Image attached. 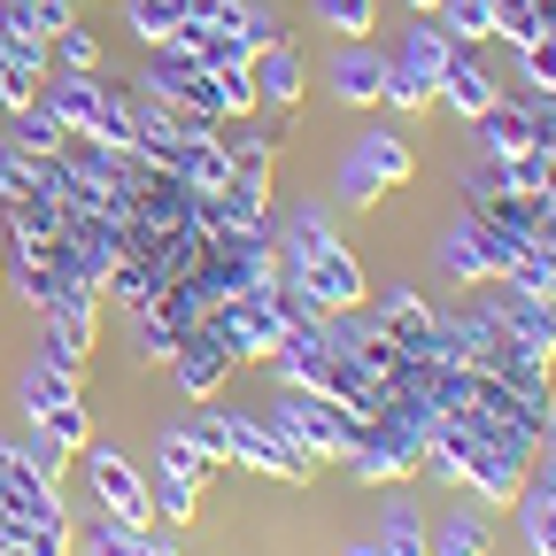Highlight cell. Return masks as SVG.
Returning <instances> with one entry per match:
<instances>
[{
    "instance_id": "6da1fadb",
    "label": "cell",
    "mask_w": 556,
    "mask_h": 556,
    "mask_svg": "<svg viewBox=\"0 0 556 556\" xmlns=\"http://www.w3.org/2000/svg\"><path fill=\"white\" fill-rule=\"evenodd\" d=\"M278 248H287V270L302 278V294H309L325 317L371 309V270H364V255H356V248H348V240L325 225V208H302Z\"/></svg>"
},
{
    "instance_id": "7a4b0ae2",
    "label": "cell",
    "mask_w": 556,
    "mask_h": 556,
    "mask_svg": "<svg viewBox=\"0 0 556 556\" xmlns=\"http://www.w3.org/2000/svg\"><path fill=\"white\" fill-rule=\"evenodd\" d=\"M417 178V148H409V131H364L356 148L340 155V170H332V193L348 201V208H379L394 186H409Z\"/></svg>"
},
{
    "instance_id": "3957f363",
    "label": "cell",
    "mask_w": 556,
    "mask_h": 556,
    "mask_svg": "<svg viewBox=\"0 0 556 556\" xmlns=\"http://www.w3.org/2000/svg\"><path fill=\"white\" fill-rule=\"evenodd\" d=\"M201 332L217 340L232 364H270L278 348H287V332H294V325L270 309V294H225V302H208Z\"/></svg>"
},
{
    "instance_id": "277c9868",
    "label": "cell",
    "mask_w": 556,
    "mask_h": 556,
    "mask_svg": "<svg viewBox=\"0 0 556 556\" xmlns=\"http://www.w3.org/2000/svg\"><path fill=\"white\" fill-rule=\"evenodd\" d=\"M78 464H86V486H93V503H101V510H116V518H131V526H155L148 471H139L124 448H109V441H86V448H78Z\"/></svg>"
},
{
    "instance_id": "5b68a950",
    "label": "cell",
    "mask_w": 556,
    "mask_h": 556,
    "mask_svg": "<svg viewBox=\"0 0 556 556\" xmlns=\"http://www.w3.org/2000/svg\"><path fill=\"white\" fill-rule=\"evenodd\" d=\"M479 302L495 309V325L518 340V348H533L541 364H556V302H541V294H526V287H510V278H495V287H479Z\"/></svg>"
},
{
    "instance_id": "8992f818",
    "label": "cell",
    "mask_w": 556,
    "mask_h": 556,
    "mask_svg": "<svg viewBox=\"0 0 556 556\" xmlns=\"http://www.w3.org/2000/svg\"><path fill=\"white\" fill-rule=\"evenodd\" d=\"M503 101V78H495V70H486V54L479 47H448V62H441V109H456L464 124H479L486 109H495Z\"/></svg>"
},
{
    "instance_id": "52a82bcc",
    "label": "cell",
    "mask_w": 556,
    "mask_h": 556,
    "mask_svg": "<svg viewBox=\"0 0 556 556\" xmlns=\"http://www.w3.org/2000/svg\"><path fill=\"white\" fill-rule=\"evenodd\" d=\"M371 317H379V332H387V340L402 348V356H433L441 309H433L426 294H417L409 278H402V287H387V294H379V309H371Z\"/></svg>"
},
{
    "instance_id": "ba28073f",
    "label": "cell",
    "mask_w": 556,
    "mask_h": 556,
    "mask_svg": "<svg viewBox=\"0 0 556 556\" xmlns=\"http://www.w3.org/2000/svg\"><path fill=\"white\" fill-rule=\"evenodd\" d=\"M325 86H332V101H348V109H379V101H387V54L364 47V39H340V54L325 62Z\"/></svg>"
},
{
    "instance_id": "9c48e42d",
    "label": "cell",
    "mask_w": 556,
    "mask_h": 556,
    "mask_svg": "<svg viewBox=\"0 0 556 556\" xmlns=\"http://www.w3.org/2000/svg\"><path fill=\"white\" fill-rule=\"evenodd\" d=\"M0 503L9 510H24V518H70V503H62V486L16 448V441H0Z\"/></svg>"
},
{
    "instance_id": "30bf717a",
    "label": "cell",
    "mask_w": 556,
    "mask_h": 556,
    "mask_svg": "<svg viewBox=\"0 0 556 556\" xmlns=\"http://www.w3.org/2000/svg\"><path fill=\"white\" fill-rule=\"evenodd\" d=\"M232 371H240V364H232L208 332H186V340H178V356H170V387H178L186 402H217Z\"/></svg>"
},
{
    "instance_id": "8fae6325",
    "label": "cell",
    "mask_w": 556,
    "mask_h": 556,
    "mask_svg": "<svg viewBox=\"0 0 556 556\" xmlns=\"http://www.w3.org/2000/svg\"><path fill=\"white\" fill-rule=\"evenodd\" d=\"M248 78H255V101H263V109L287 116V109L309 93V62H302V47H294V39H270V47L248 62Z\"/></svg>"
},
{
    "instance_id": "7c38bea8",
    "label": "cell",
    "mask_w": 556,
    "mask_h": 556,
    "mask_svg": "<svg viewBox=\"0 0 556 556\" xmlns=\"http://www.w3.org/2000/svg\"><path fill=\"white\" fill-rule=\"evenodd\" d=\"M39 86H47V39L0 24V109L39 101Z\"/></svg>"
},
{
    "instance_id": "4fadbf2b",
    "label": "cell",
    "mask_w": 556,
    "mask_h": 556,
    "mask_svg": "<svg viewBox=\"0 0 556 556\" xmlns=\"http://www.w3.org/2000/svg\"><path fill=\"white\" fill-rule=\"evenodd\" d=\"M441 270H448V287H464V294H479V287H495V278H503V263L486 255V240L471 232V217H456L441 232Z\"/></svg>"
},
{
    "instance_id": "5bb4252c",
    "label": "cell",
    "mask_w": 556,
    "mask_h": 556,
    "mask_svg": "<svg viewBox=\"0 0 556 556\" xmlns=\"http://www.w3.org/2000/svg\"><path fill=\"white\" fill-rule=\"evenodd\" d=\"M379 109H402L409 124L433 116V109H441V70L417 62V54H387V101H379Z\"/></svg>"
},
{
    "instance_id": "9a60e30c",
    "label": "cell",
    "mask_w": 556,
    "mask_h": 556,
    "mask_svg": "<svg viewBox=\"0 0 556 556\" xmlns=\"http://www.w3.org/2000/svg\"><path fill=\"white\" fill-rule=\"evenodd\" d=\"M39 101L62 116L70 139H93V124H101V78H78V70H62L54 86H39Z\"/></svg>"
},
{
    "instance_id": "2e32d148",
    "label": "cell",
    "mask_w": 556,
    "mask_h": 556,
    "mask_svg": "<svg viewBox=\"0 0 556 556\" xmlns=\"http://www.w3.org/2000/svg\"><path fill=\"white\" fill-rule=\"evenodd\" d=\"M62 402H86V379H70V371H54V364H24L16 371V409H24V426L31 417H47V409H62Z\"/></svg>"
},
{
    "instance_id": "e0dca14e",
    "label": "cell",
    "mask_w": 556,
    "mask_h": 556,
    "mask_svg": "<svg viewBox=\"0 0 556 556\" xmlns=\"http://www.w3.org/2000/svg\"><path fill=\"white\" fill-rule=\"evenodd\" d=\"M433 556H495V510H479V503L448 510L433 526Z\"/></svg>"
},
{
    "instance_id": "ac0fdd59",
    "label": "cell",
    "mask_w": 556,
    "mask_h": 556,
    "mask_svg": "<svg viewBox=\"0 0 556 556\" xmlns=\"http://www.w3.org/2000/svg\"><path fill=\"white\" fill-rule=\"evenodd\" d=\"M155 471H178V479H201V486H208V479H225V464L201 448L193 426H163V433H155Z\"/></svg>"
},
{
    "instance_id": "d6986e66",
    "label": "cell",
    "mask_w": 556,
    "mask_h": 556,
    "mask_svg": "<svg viewBox=\"0 0 556 556\" xmlns=\"http://www.w3.org/2000/svg\"><path fill=\"white\" fill-rule=\"evenodd\" d=\"M471 131H479V148H486V155H526V148H533V116H526V101H510V93L486 109Z\"/></svg>"
},
{
    "instance_id": "ffe728a7",
    "label": "cell",
    "mask_w": 556,
    "mask_h": 556,
    "mask_svg": "<svg viewBox=\"0 0 556 556\" xmlns=\"http://www.w3.org/2000/svg\"><path fill=\"white\" fill-rule=\"evenodd\" d=\"M139 533L148 526H131V518H116V510H86L78 518V556H139Z\"/></svg>"
},
{
    "instance_id": "44dd1931",
    "label": "cell",
    "mask_w": 556,
    "mask_h": 556,
    "mask_svg": "<svg viewBox=\"0 0 556 556\" xmlns=\"http://www.w3.org/2000/svg\"><path fill=\"white\" fill-rule=\"evenodd\" d=\"M9 139L24 155H62L70 148V131H62V116L47 109V101H24V109H9Z\"/></svg>"
},
{
    "instance_id": "7402d4cb",
    "label": "cell",
    "mask_w": 556,
    "mask_h": 556,
    "mask_svg": "<svg viewBox=\"0 0 556 556\" xmlns=\"http://www.w3.org/2000/svg\"><path fill=\"white\" fill-rule=\"evenodd\" d=\"M379 548H387V556H433V526H426V510H417V503H387V518H379Z\"/></svg>"
},
{
    "instance_id": "603a6c76",
    "label": "cell",
    "mask_w": 556,
    "mask_h": 556,
    "mask_svg": "<svg viewBox=\"0 0 556 556\" xmlns=\"http://www.w3.org/2000/svg\"><path fill=\"white\" fill-rule=\"evenodd\" d=\"M309 16L332 39H371L379 31V0H309Z\"/></svg>"
},
{
    "instance_id": "cb8c5ba5",
    "label": "cell",
    "mask_w": 556,
    "mask_h": 556,
    "mask_svg": "<svg viewBox=\"0 0 556 556\" xmlns=\"http://www.w3.org/2000/svg\"><path fill=\"white\" fill-rule=\"evenodd\" d=\"M131 317V348H139V364H170L178 356V325L155 309V302H139V309H124Z\"/></svg>"
},
{
    "instance_id": "d4e9b609",
    "label": "cell",
    "mask_w": 556,
    "mask_h": 556,
    "mask_svg": "<svg viewBox=\"0 0 556 556\" xmlns=\"http://www.w3.org/2000/svg\"><path fill=\"white\" fill-rule=\"evenodd\" d=\"M31 193H39V155H24L9 124H0V208H24Z\"/></svg>"
},
{
    "instance_id": "484cf974",
    "label": "cell",
    "mask_w": 556,
    "mask_h": 556,
    "mask_svg": "<svg viewBox=\"0 0 556 556\" xmlns=\"http://www.w3.org/2000/svg\"><path fill=\"white\" fill-rule=\"evenodd\" d=\"M433 24L448 39H464V47H486V39H495V0H441Z\"/></svg>"
},
{
    "instance_id": "4316f807",
    "label": "cell",
    "mask_w": 556,
    "mask_h": 556,
    "mask_svg": "<svg viewBox=\"0 0 556 556\" xmlns=\"http://www.w3.org/2000/svg\"><path fill=\"white\" fill-rule=\"evenodd\" d=\"M124 24H131L139 47H163V39L186 24V9H178V0H124Z\"/></svg>"
},
{
    "instance_id": "83f0119b",
    "label": "cell",
    "mask_w": 556,
    "mask_h": 556,
    "mask_svg": "<svg viewBox=\"0 0 556 556\" xmlns=\"http://www.w3.org/2000/svg\"><path fill=\"white\" fill-rule=\"evenodd\" d=\"M31 426H39V433H47V441H54L62 456H78V448L93 441V409H86V402H62V409H47V417H31Z\"/></svg>"
},
{
    "instance_id": "f1b7e54d",
    "label": "cell",
    "mask_w": 556,
    "mask_h": 556,
    "mask_svg": "<svg viewBox=\"0 0 556 556\" xmlns=\"http://www.w3.org/2000/svg\"><path fill=\"white\" fill-rule=\"evenodd\" d=\"M148 495H155V510H163V526H193V510H201V479H178V471H155V479H148Z\"/></svg>"
},
{
    "instance_id": "f546056e",
    "label": "cell",
    "mask_w": 556,
    "mask_h": 556,
    "mask_svg": "<svg viewBox=\"0 0 556 556\" xmlns=\"http://www.w3.org/2000/svg\"><path fill=\"white\" fill-rule=\"evenodd\" d=\"M47 62L78 70V78H101V39H93L86 24H70V31H54V39H47Z\"/></svg>"
},
{
    "instance_id": "4dcf8cb0",
    "label": "cell",
    "mask_w": 556,
    "mask_h": 556,
    "mask_svg": "<svg viewBox=\"0 0 556 556\" xmlns=\"http://www.w3.org/2000/svg\"><path fill=\"white\" fill-rule=\"evenodd\" d=\"M518 86H526V93H556V39H548V31L518 47Z\"/></svg>"
},
{
    "instance_id": "1f68e13d",
    "label": "cell",
    "mask_w": 556,
    "mask_h": 556,
    "mask_svg": "<svg viewBox=\"0 0 556 556\" xmlns=\"http://www.w3.org/2000/svg\"><path fill=\"white\" fill-rule=\"evenodd\" d=\"M208 78H217V109H225V124H240V116H255V109H263L248 70H208Z\"/></svg>"
},
{
    "instance_id": "d6a6232c",
    "label": "cell",
    "mask_w": 556,
    "mask_h": 556,
    "mask_svg": "<svg viewBox=\"0 0 556 556\" xmlns=\"http://www.w3.org/2000/svg\"><path fill=\"white\" fill-rule=\"evenodd\" d=\"M39 364H54V371H70V379H86L93 348H78V340H62L54 325H39Z\"/></svg>"
},
{
    "instance_id": "836d02e7",
    "label": "cell",
    "mask_w": 556,
    "mask_h": 556,
    "mask_svg": "<svg viewBox=\"0 0 556 556\" xmlns=\"http://www.w3.org/2000/svg\"><path fill=\"white\" fill-rule=\"evenodd\" d=\"M240 31H248L255 47H270V39H294V31H287V16H278V9H263V0H248V16H240Z\"/></svg>"
},
{
    "instance_id": "e575fe53",
    "label": "cell",
    "mask_w": 556,
    "mask_h": 556,
    "mask_svg": "<svg viewBox=\"0 0 556 556\" xmlns=\"http://www.w3.org/2000/svg\"><path fill=\"white\" fill-rule=\"evenodd\" d=\"M139 556H186V548H178L170 533H155V526H148V533H139Z\"/></svg>"
},
{
    "instance_id": "d590c367",
    "label": "cell",
    "mask_w": 556,
    "mask_h": 556,
    "mask_svg": "<svg viewBox=\"0 0 556 556\" xmlns=\"http://www.w3.org/2000/svg\"><path fill=\"white\" fill-rule=\"evenodd\" d=\"M441 9V0H402V16H433Z\"/></svg>"
},
{
    "instance_id": "8d00e7d4",
    "label": "cell",
    "mask_w": 556,
    "mask_h": 556,
    "mask_svg": "<svg viewBox=\"0 0 556 556\" xmlns=\"http://www.w3.org/2000/svg\"><path fill=\"white\" fill-rule=\"evenodd\" d=\"M0 556H39V548H24V541H0Z\"/></svg>"
},
{
    "instance_id": "74e56055",
    "label": "cell",
    "mask_w": 556,
    "mask_h": 556,
    "mask_svg": "<svg viewBox=\"0 0 556 556\" xmlns=\"http://www.w3.org/2000/svg\"><path fill=\"white\" fill-rule=\"evenodd\" d=\"M348 556H387V548H379V541H364V548H348Z\"/></svg>"
},
{
    "instance_id": "f35d334b",
    "label": "cell",
    "mask_w": 556,
    "mask_h": 556,
    "mask_svg": "<svg viewBox=\"0 0 556 556\" xmlns=\"http://www.w3.org/2000/svg\"><path fill=\"white\" fill-rule=\"evenodd\" d=\"M0 287H9V255H0Z\"/></svg>"
},
{
    "instance_id": "ab89813d",
    "label": "cell",
    "mask_w": 556,
    "mask_h": 556,
    "mask_svg": "<svg viewBox=\"0 0 556 556\" xmlns=\"http://www.w3.org/2000/svg\"><path fill=\"white\" fill-rule=\"evenodd\" d=\"M548 556H556V548H548Z\"/></svg>"
}]
</instances>
